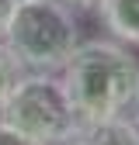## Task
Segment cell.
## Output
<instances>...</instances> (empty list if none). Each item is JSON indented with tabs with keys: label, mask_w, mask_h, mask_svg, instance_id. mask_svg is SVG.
Instances as JSON below:
<instances>
[{
	"label": "cell",
	"mask_w": 139,
	"mask_h": 145,
	"mask_svg": "<svg viewBox=\"0 0 139 145\" xmlns=\"http://www.w3.org/2000/svg\"><path fill=\"white\" fill-rule=\"evenodd\" d=\"M59 83L77 128L91 131L97 124L132 118L139 100V59L115 38H87L59 72Z\"/></svg>",
	"instance_id": "6da1fadb"
},
{
	"label": "cell",
	"mask_w": 139,
	"mask_h": 145,
	"mask_svg": "<svg viewBox=\"0 0 139 145\" xmlns=\"http://www.w3.org/2000/svg\"><path fill=\"white\" fill-rule=\"evenodd\" d=\"M4 42L24 62L28 72L59 76L80 48V21L59 0H17Z\"/></svg>",
	"instance_id": "7a4b0ae2"
},
{
	"label": "cell",
	"mask_w": 139,
	"mask_h": 145,
	"mask_svg": "<svg viewBox=\"0 0 139 145\" xmlns=\"http://www.w3.org/2000/svg\"><path fill=\"white\" fill-rule=\"evenodd\" d=\"M0 124L38 145H59L73 131H80L59 76H38V72H28L24 83L7 97V104L0 107Z\"/></svg>",
	"instance_id": "3957f363"
},
{
	"label": "cell",
	"mask_w": 139,
	"mask_h": 145,
	"mask_svg": "<svg viewBox=\"0 0 139 145\" xmlns=\"http://www.w3.org/2000/svg\"><path fill=\"white\" fill-rule=\"evenodd\" d=\"M94 14L108 38L122 42L125 48L139 45V0H101Z\"/></svg>",
	"instance_id": "277c9868"
},
{
	"label": "cell",
	"mask_w": 139,
	"mask_h": 145,
	"mask_svg": "<svg viewBox=\"0 0 139 145\" xmlns=\"http://www.w3.org/2000/svg\"><path fill=\"white\" fill-rule=\"evenodd\" d=\"M87 135H91V145H139V124L132 118H118L91 128Z\"/></svg>",
	"instance_id": "5b68a950"
},
{
	"label": "cell",
	"mask_w": 139,
	"mask_h": 145,
	"mask_svg": "<svg viewBox=\"0 0 139 145\" xmlns=\"http://www.w3.org/2000/svg\"><path fill=\"white\" fill-rule=\"evenodd\" d=\"M24 76H28L24 62L14 56V48H11L7 42H0V107H4L7 97L24 83Z\"/></svg>",
	"instance_id": "8992f818"
},
{
	"label": "cell",
	"mask_w": 139,
	"mask_h": 145,
	"mask_svg": "<svg viewBox=\"0 0 139 145\" xmlns=\"http://www.w3.org/2000/svg\"><path fill=\"white\" fill-rule=\"evenodd\" d=\"M14 10H17V0H0V42H4V35H7V24H11Z\"/></svg>",
	"instance_id": "52a82bcc"
},
{
	"label": "cell",
	"mask_w": 139,
	"mask_h": 145,
	"mask_svg": "<svg viewBox=\"0 0 139 145\" xmlns=\"http://www.w3.org/2000/svg\"><path fill=\"white\" fill-rule=\"evenodd\" d=\"M0 145H38V142H31V138H24V135L11 131L7 124H0Z\"/></svg>",
	"instance_id": "ba28073f"
},
{
	"label": "cell",
	"mask_w": 139,
	"mask_h": 145,
	"mask_svg": "<svg viewBox=\"0 0 139 145\" xmlns=\"http://www.w3.org/2000/svg\"><path fill=\"white\" fill-rule=\"evenodd\" d=\"M59 4H63V7H70L73 14H94L101 0H59Z\"/></svg>",
	"instance_id": "9c48e42d"
},
{
	"label": "cell",
	"mask_w": 139,
	"mask_h": 145,
	"mask_svg": "<svg viewBox=\"0 0 139 145\" xmlns=\"http://www.w3.org/2000/svg\"><path fill=\"white\" fill-rule=\"evenodd\" d=\"M59 145H91V135H87V131L80 128V131H73L66 142H59Z\"/></svg>",
	"instance_id": "30bf717a"
},
{
	"label": "cell",
	"mask_w": 139,
	"mask_h": 145,
	"mask_svg": "<svg viewBox=\"0 0 139 145\" xmlns=\"http://www.w3.org/2000/svg\"><path fill=\"white\" fill-rule=\"evenodd\" d=\"M132 121L139 124V100H136V107H132Z\"/></svg>",
	"instance_id": "8fae6325"
}]
</instances>
